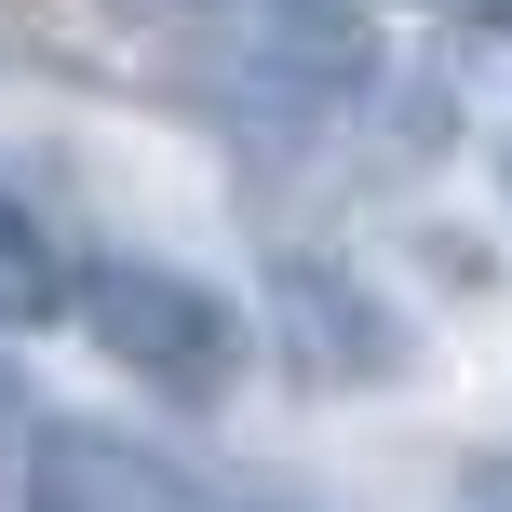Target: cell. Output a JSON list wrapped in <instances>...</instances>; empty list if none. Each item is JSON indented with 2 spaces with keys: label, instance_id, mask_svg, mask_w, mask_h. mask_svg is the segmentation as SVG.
<instances>
[{
  "label": "cell",
  "instance_id": "1",
  "mask_svg": "<svg viewBox=\"0 0 512 512\" xmlns=\"http://www.w3.org/2000/svg\"><path fill=\"white\" fill-rule=\"evenodd\" d=\"M68 324L95 337L135 391H162V405H189V418L230 405L243 364H256V324L203 270H162V256H95V270H68Z\"/></svg>",
  "mask_w": 512,
  "mask_h": 512
},
{
  "label": "cell",
  "instance_id": "2",
  "mask_svg": "<svg viewBox=\"0 0 512 512\" xmlns=\"http://www.w3.org/2000/svg\"><path fill=\"white\" fill-rule=\"evenodd\" d=\"M270 324H283V364L310 391H391L405 378V310L364 270H337V256H283L270 270Z\"/></svg>",
  "mask_w": 512,
  "mask_h": 512
},
{
  "label": "cell",
  "instance_id": "3",
  "mask_svg": "<svg viewBox=\"0 0 512 512\" xmlns=\"http://www.w3.org/2000/svg\"><path fill=\"white\" fill-rule=\"evenodd\" d=\"M27 459V512H189V486L149 459V445L95 432V418H54L41 445H14Z\"/></svg>",
  "mask_w": 512,
  "mask_h": 512
},
{
  "label": "cell",
  "instance_id": "4",
  "mask_svg": "<svg viewBox=\"0 0 512 512\" xmlns=\"http://www.w3.org/2000/svg\"><path fill=\"white\" fill-rule=\"evenodd\" d=\"M54 310H68V256H54V230L14 203V189H0V324H14V337H41Z\"/></svg>",
  "mask_w": 512,
  "mask_h": 512
},
{
  "label": "cell",
  "instance_id": "5",
  "mask_svg": "<svg viewBox=\"0 0 512 512\" xmlns=\"http://www.w3.org/2000/svg\"><path fill=\"white\" fill-rule=\"evenodd\" d=\"M14 418H27V391H14V364H0V472H14Z\"/></svg>",
  "mask_w": 512,
  "mask_h": 512
}]
</instances>
